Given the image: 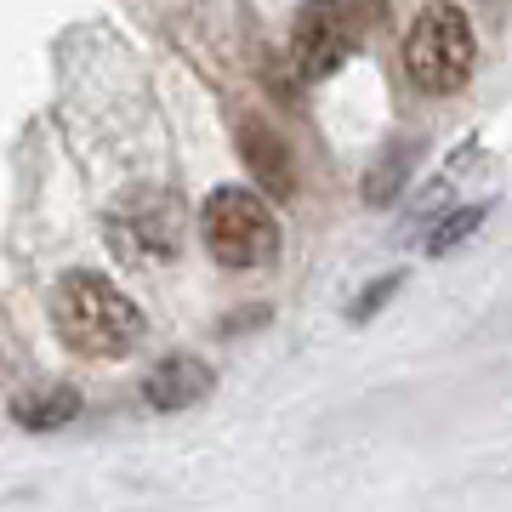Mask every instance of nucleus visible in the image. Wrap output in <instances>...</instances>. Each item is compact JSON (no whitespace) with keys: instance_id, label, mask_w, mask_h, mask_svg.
Segmentation results:
<instances>
[{"instance_id":"nucleus-1","label":"nucleus","mask_w":512,"mask_h":512,"mask_svg":"<svg viewBox=\"0 0 512 512\" xmlns=\"http://www.w3.org/2000/svg\"><path fill=\"white\" fill-rule=\"evenodd\" d=\"M52 330L86 359H126L143 342V313L103 274H63L52 285Z\"/></svg>"},{"instance_id":"nucleus-2","label":"nucleus","mask_w":512,"mask_h":512,"mask_svg":"<svg viewBox=\"0 0 512 512\" xmlns=\"http://www.w3.org/2000/svg\"><path fill=\"white\" fill-rule=\"evenodd\" d=\"M478 63V40H473V23L461 6H427L416 23H410V40H404V74L416 80L421 92H456L467 86V74Z\"/></svg>"},{"instance_id":"nucleus-3","label":"nucleus","mask_w":512,"mask_h":512,"mask_svg":"<svg viewBox=\"0 0 512 512\" xmlns=\"http://www.w3.org/2000/svg\"><path fill=\"white\" fill-rule=\"evenodd\" d=\"M200 228L222 268H268L279 256V217L256 188H217L200 211Z\"/></svg>"},{"instance_id":"nucleus-4","label":"nucleus","mask_w":512,"mask_h":512,"mask_svg":"<svg viewBox=\"0 0 512 512\" xmlns=\"http://www.w3.org/2000/svg\"><path fill=\"white\" fill-rule=\"evenodd\" d=\"M353 46V12L342 0H302L296 12V35H291V52H296V69L308 80H325Z\"/></svg>"},{"instance_id":"nucleus-5","label":"nucleus","mask_w":512,"mask_h":512,"mask_svg":"<svg viewBox=\"0 0 512 512\" xmlns=\"http://www.w3.org/2000/svg\"><path fill=\"white\" fill-rule=\"evenodd\" d=\"M211 365L194 359V353H171L160 365L143 376V404L148 410H188V404H200L211 393Z\"/></svg>"},{"instance_id":"nucleus-6","label":"nucleus","mask_w":512,"mask_h":512,"mask_svg":"<svg viewBox=\"0 0 512 512\" xmlns=\"http://www.w3.org/2000/svg\"><path fill=\"white\" fill-rule=\"evenodd\" d=\"M74 416H80V393L69 382H40V387H29V393L12 399V421L29 427V433H57Z\"/></svg>"},{"instance_id":"nucleus-7","label":"nucleus","mask_w":512,"mask_h":512,"mask_svg":"<svg viewBox=\"0 0 512 512\" xmlns=\"http://www.w3.org/2000/svg\"><path fill=\"white\" fill-rule=\"evenodd\" d=\"M239 148H245V165L256 171V183H268L274 194H291V148L279 143L262 120H256V126L251 120L239 126Z\"/></svg>"},{"instance_id":"nucleus-8","label":"nucleus","mask_w":512,"mask_h":512,"mask_svg":"<svg viewBox=\"0 0 512 512\" xmlns=\"http://www.w3.org/2000/svg\"><path fill=\"white\" fill-rule=\"evenodd\" d=\"M410 160H416L410 148H387L382 160H376V171L365 177V200H370V205H387V200H393V194L404 188V177H410Z\"/></svg>"},{"instance_id":"nucleus-9","label":"nucleus","mask_w":512,"mask_h":512,"mask_svg":"<svg viewBox=\"0 0 512 512\" xmlns=\"http://www.w3.org/2000/svg\"><path fill=\"white\" fill-rule=\"evenodd\" d=\"M484 217H490V205H467V211H456V217H444L439 228L427 234V251H450V245H461V239L473 234Z\"/></svg>"},{"instance_id":"nucleus-10","label":"nucleus","mask_w":512,"mask_h":512,"mask_svg":"<svg viewBox=\"0 0 512 512\" xmlns=\"http://www.w3.org/2000/svg\"><path fill=\"white\" fill-rule=\"evenodd\" d=\"M399 285H404V274H382V279H370V285H365V296L353 302V319H370V313L382 308L387 296L399 291Z\"/></svg>"}]
</instances>
